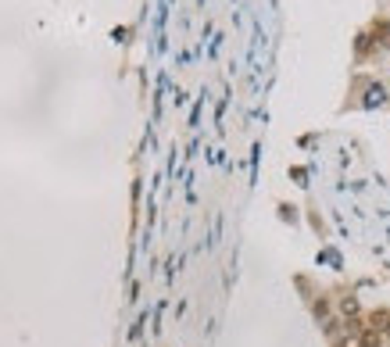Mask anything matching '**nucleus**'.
Listing matches in <instances>:
<instances>
[{
    "label": "nucleus",
    "instance_id": "f257e3e1",
    "mask_svg": "<svg viewBox=\"0 0 390 347\" xmlns=\"http://www.w3.org/2000/svg\"><path fill=\"white\" fill-rule=\"evenodd\" d=\"M355 340H358V347H383V333L376 326H369V322L355 333Z\"/></svg>",
    "mask_w": 390,
    "mask_h": 347
},
{
    "label": "nucleus",
    "instance_id": "f03ea898",
    "mask_svg": "<svg viewBox=\"0 0 390 347\" xmlns=\"http://www.w3.org/2000/svg\"><path fill=\"white\" fill-rule=\"evenodd\" d=\"M369 326H376V329H379L383 336H390V312H386V308L372 312V315H369Z\"/></svg>",
    "mask_w": 390,
    "mask_h": 347
},
{
    "label": "nucleus",
    "instance_id": "7ed1b4c3",
    "mask_svg": "<svg viewBox=\"0 0 390 347\" xmlns=\"http://www.w3.org/2000/svg\"><path fill=\"white\" fill-rule=\"evenodd\" d=\"M372 33H376L372 40H376L379 47H390V22H376V29H372Z\"/></svg>",
    "mask_w": 390,
    "mask_h": 347
}]
</instances>
